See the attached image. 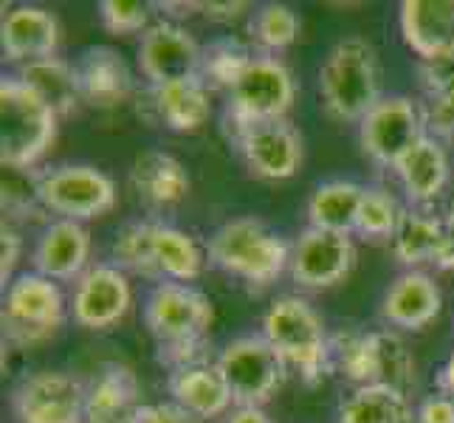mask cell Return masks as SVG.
Wrapping results in <instances>:
<instances>
[{"label": "cell", "instance_id": "cell-1", "mask_svg": "<svg viewBox=\"0 0 454 423\" xmlns=\"http://www.w3.org/2000/svg\"><path fill=\"white\" fill-rule=\"evenodd\" d=\"M145 325L159 341V362L172 372L209 362V296L186 282H155L145 300Z\"/></svg>", "mask_w": 454, "mask_h": 423}, {"label": "cell", "instance_id": "cell-2", "mask_svg": "<svg viewBox=\"0 0 454 423\" xmlns=\"http://www.w3.org/2000/svg\"><path fill=\"white\" fill-rule=\"evenodd\" d=\"M319 97L333 119L358 124L384 99L379 57L364 37L339 40L327 51L319 68Z\"/></svg>", "mask_w": 454, "mask_h": 423}, {"label": "cell", "instance_id": "cell-3", "mask_svg": "<svg viewBox=\"0 0 454 423\" xmlns=\"http://www.w3.org/2000/svg\"><path fill=\"white\" fill-rule=\"evenodd\" d=\"M209 260L252 288H269L291 265V248L257 217H234L209 238Z\"/></svg>", "mask_w": 454, "mask_h": 423}, {"label": "cell", "instance_id": "cell-4", "mask_svg": "<svg viewBox=\"0 0 454 423\" xmlns=\"http://www.w3.org/2000/svg\"><path fill=\"white\" fill-rule=\"evenodd\" d=\"M262 336L308 384H319L333 370L331 336L322 317L302 296H279L262 317Z\"/></svg>", "mask_w": 454, "mask_h": 423}, {"label": "cell", "instance_id": "cell-5", "mask_svg": "<svg viewBox=\"0 0 454 423\" xmlns=\"http://www.w3.org/2000/svg\"><path fill=\"white\" fill-rule=\"evenodd\" d=\"M57 136V114L20 76L0 82V161L4 169H31Z\"/></svg>", "mask_w": 454, "mask_h": 423}, {"label": "cell", "instance_id": "cell-6", "mask_svg": "<svg viewBox=\"0 0 454 423\" xmlns=\"http://www.w3.org/2000/svg\"><path fill=\"white\" fill-rule=\"evenodd\" d=\"M66 322V300L54 279L26 271L6 286L4 336L14 348H31L51 339Z\"/></svg>", "mask_w": 454, "mask_h": 423}, {"label": "cell", "instance_id": "cell-7", "mask_svg": "<svg viewBox=\"0 0 454 423\" xmlns=\"http://www.w3.org/2000/svg\"><path fill=\"white\" fill-rule=\"evenodd\" d=\"M294 76L283 62L269 54L257 57L238 80V85L229 90V130L234 133L240 128H248V124L286 119L294 105Z\"/></svg>", "mask_w": 454, "mask_h": 423}, {"label": "cell", "instance_id": "cell-8", "mask_svg": "<svg viewBox=\"0 0 454 423\" xmlns=\"http://www.w3.org/2000/svg\"><path fill=\"white\" fill-rule=\"evenodd\" d=\"M217 367H221L231 401L238 406L269 403L277 396V389L283 387L288 372L283 356L271 348L262 333L231 339L217 358Z\"/></svg>", "mask_w": 454, "mask_h": 423}, {"label": "cell", "instance_id": "cell-9", "mask_svg": "<svg viewBox=\"0 0 454 423\" xmlns=\"http://www.w3.org/2000/svg\"><path fill=\"white\" fill-rule=\"evenodd\" d=\"M40 200L59 221H90L116 203V186L102 169L88 164H62L40 172Z\"/></svg>", "mask_w": 454, "mask_h": 423}, {"label": "cell", "instance_id": "cell-10", "mask_svg": "<svg viewBox=\"0 0 454 423\" xmlns=\"http://www.w3.org/2000/svg\"><path fill=\"white\" fill-rule=\"evenodd\" d=\"M18 423H85V381L62 370H40L12 393Z\"/></svg>", "mask_w": 454, "mask_h": 423}, {"label": "cell", "instance_id": "cell-11", "mask_svg": "<svg viewBox=\"0 0 454 423\" xmlns=\"http://www.w3.org/2000/svg\"><path fill=\"white\" fill-rule=\"evenodd\" d=\"M362 147L375 164L398 167V161L427 136L424 111L410 97H384L358 124Z\"/></svg>", "mask_w": 454, "mask_h": 423}, {"label": "cell", "instance_id": "cell-12", "mask_svg": "<svg viewBox=\"0 0 454 423\" xmlns=\"http://www.w3.org/2000/svg\"><path fill=\"white\" fill-rule=\"evenodd\" d=\"M203 49L178 23H153L138 43V68L150 85H167L200 76Z\"/></svg>", "mask_w": 454, "mask_h": 423}, {"label": "cell", "instance_id": "cell-13", "mask_svg": "<svg viewBox=\"0 0 454 423\" xmlns=\"http://www.w3.org/2000/svg\"><path fill=\"white\" fill-rule=\"evenodd\" d=\"M231 136L246 167L262 181L294 178L302 164V138L286 119L248 124Z\"/></svg>", "mask_w": 454, "mask_h": 423}, {"label": "cell", "instance_id": "cell-14", "mask_svg": "<svg viewBox=\"0 0 454 423\" xmlns=\"http://www.w3.org/2000/svg\"><path fill=\"white\" fill-rule=\"evenodd\" d=\"M353 262H356V248L350 234H336V231L308 226L302 231V238L291 248L288 271L296 286L322 291L339 286L350 274Z\"/></svg>", "mask_w": 454, "mask_h": 423}, {"label": "cell", "instance_id": "cell-15", "mask_svg": "<svg viewBox=\"0 0 454 423\" xmlns=\"http://www.w3.org/2000/svg\"><path fill=\"white\" fill-rule=\"evenodd\" d=\"M133 302V291L128 274L119 265H90V269L76 279L71 313L74 322L85 331H107L128 317Z\"/></svg>", "mask_w": 454, "mask_h": 423}, {"label": "cell", "instance_id": "cell-16", "mask_svg": "<svg viewBox=\"0 0 454 423\" xmlns=\"http://www.w3.org/2000/svg\"><path fill=\"white\" fill-rule=\"evenodd\" d=\"M142 387L128 364L107 362L85 384V423H133Z\"/></svg>", "mask_w": 454, "mask_h": 423}, {"label": "cell", "instance_id": "cell-17", "mask_svg": "<svg viewBox=\"0 0 454 423\" xmlns=\"http://www.w3.org/2000/svg\"><path fill=\"white\" fill-rule=\"evenodd\" d=\"M398 20L420 62L454 51V0H403Z\"/></svg>", "mask_w": 454, "mask_h": 423}, {"label": "cell", "instance_id": "cell-18", "mask_svg": "<svg viewBox=\"0 0 454 423\" xmlns=\"http://www.w3.org/2000/svg\"><path fill=\"white\" fill-rule=\"evenodd\" d=\"M441 308H443V294L437 288V282L427 271L410 269L387 288L381 302V317L393 327L420 331V327H427L429 322L437 319Z\"/></svg>", "mask_w": 454, "mask_h": 423}, {"label": "cell", "instance_id": "cell-19", "mask_svg": "<svg viewBox=\"0 0 454 423\" xmlns=\"http://www.w3.org/2000/svg\"><path fill=\"white\" fill-rule=\"evenodd\" d=\"M90 234L76 221H54L35 246V271L49 279H80L88 271Z\"/></svg>", "mask_w": 454, "mask_h": 423}, {"label": "cell", "instance_id": "cell-20", "mask_svg": "<svg viewBox=\"0 0 454 423\" xmlns=\"http://www.w3.org/2000/svg\"><path fill=\"white\" fill-rule=\"evenodd\" d=\"M59 26L49 9L40 6H18L12 9L4 26H0V45L12 62H37L49 59L57 51Z\"/></svg>", "mask_w": 454, "mask_h": 423}, {"label": "cell", "instance_id": "cell-21", "mask_svg": "<svg viewBox=\"0 0 454 423\" xmlns=\"http://www.w3.org/2000/svg\"><path fill=\"white\" fill-rule=\"evenodd\" d=\"M82 99L93 107H114L133 93V74L124 57L107 45H93L76 62Z\"/></svg>", "mask_w": 454, "mask_h": 423}, {"label": "cell", "instance_id": "cell-22", "mask_svg": "<svg viewBox=\"0 0 454 423\" xmlns=\"http://www.w3.org/2000/svg\"><path fill=\"white\" fill-rule=\"evenodd\" d=\"M167 384H169L172 403L181 406L192 418H217L229 410V403H234L217 362L215 364L203 362L169 372Z\"/></svg>", "mask_w": 454, "mask_h": 423}, {"label": "cell", "instance_id": "cell-23", "mask_svg": "<svg viewBox=\"0 0 454 423\" xmlns=\"http://www.w3.org/2000/svg\"><path fill=\"white\" fill-rule=\"evenodd\" d=\"M150 105L164 128L176 133H195L212 116L209 85L200 76L167 85H150Z\"/></svg>", "mask_w": 454, "mask_h": 423}, {"label": "cell", "instance_id": "cell-24", "mask_svg": "<svg viewBox=\"0 0 454 423\" xmlns=\"http://www.w3.org/2000/svg\"><path fill=\"white\" fill-rule=\"evenodd\" d=\"M395 172L412 207H429L443 192V186L449 181V155L441 145V138L427 133L398 161Z\"/></svg>", "mask_w": 454, "mask_h": 423}, {"label": "cell", "instance_id": "cell-25", "mask_svg": "<svg viewBox=\"0 0 454 423\" xmlns=\"http://www.w3.org/2000/svg\"><path fill=\"white\" fill-rule=\"evenodd\" d=\"M130 184L150 207H172L181 203L190 192V172L164 150H147L136 155L130 169Z\"/></svg>", "mask_w": 454, "mask_h": 423}, {"label": "cell", "instance_id": "cell-26", "mask_svg": "<svg viewBox=\"0 0 454 423\" xmlns=\"http://www.w3.org/2000/svg\"><path fill=\"white\" fill-rule=\"evenodd\" d=\"M364 186L356 181H325L313 190L308 200V221L313 229L350 234L358 223V209H362Z\"/></svg>", "mask_w": 454, "mask_h": 423}, {"label": "cell", "instance_id": "cell-27", "mask_svg": "<svg viewBox=\"0 0 454 423\" xmlns=\"http://www.w3.org/2000/svg\"><path fill=\"white\" fill-rule=\"evenodd\" d=\"M20 80L35 90L57 116H68L71 111H76V105L82 102V88H80L76 68L59 57L28 62L20 71Z\"/></svg>", "mask_w": 454, "mask_h": 423}, {"label": "cell", "instance_id": "cell-28", "mask_svg": "<svg viewBox=\"0 0 454 423\" xmlns=\"http://www.w3.org/2000/svg\"><path fill=\"white\" fill-rule=\"evenodd\" d=\"M339 423H415L406 393L387 384L356 387L339 406Z\"/></svg>", "mask_w": 454, "mask_h": 423}, {"label": "cell", "instance_id": "cell-29", "mask_svg": "<svg viewBox=\"0 0 454 423\" xmlns=\"http://www.w3.org/2000/svg\"><path fill=\"white\" fill-rule=\"evenodd\" d=\"M153 260L159 277L169 282L190 286L203 271V252L198 243L184 229L169 223H153Z\"/></svg>", "mask_w": 454, "mask_h": 423}, {"label": "cell", "instance_id": "cell-30", "mask_svg": "<svg viewBox=\"0 0 454 423\" xmlns=\"http://www.w3.org/2000/svg\"><path fill=\"white\" fill-rule=\"evenodd\" d=\"M441 248V212L432 207L403 209L398 231L393 238V252L403 265H424L437 260Z\"/></svg>", "mask_w": 454, "mask_h": 423}, {"label": "cell", "instance_id": "cell-31", "mask_svg": "<svg viewBox=\"0 0 454 423\" xmlns=\"http://www.w3.org/2000/svg\"><path fill=\"white\" fill-rule=\"evenodd\" d=\"M331 364L356 387L379 384V350L375 331H341L331 336Z\"/></svg>", "mask_w": 454, "mask_h": 423}, {"label": "cell", "instance_id": "cell-32", "mask_svg": "<svg viewBox=\"0 0 454 423\" xmlns=\"http://www.w3.org/2000/svg\"><path fill=\"white\" fill-rule=\"evenodd\" d=\"M254 59L257 57L252 54V49H248L246 43H240L238 37H221V40H215L209 49H203L200 80L209 88L231 90Z\"/></svg>", "mask_w": 454, "mask_h": 423}, {"label": "cell", "instance_id": "cell-33", "mask_svg": "<svg viewBox=\"0 0 454 423\" xmlns=\"http://www.w3.org/2000/svg\"><path fill=\"white\" fill-rule=\"evenodd\" d=\"M401 215L403 209L387 190H381V186H364L356 231L370 240H393L401 223Z\"/></svg>", "mask_w": 454, "mask_h": 423}, {"label": "cell", "instance_id": "cell-34", "mask_svg": "<svg viewBox=\"0 0 454 423\" xmlns=\"http://www.w3.org/2000/svg\"><path fill=\"white\" fill-rule=\"evenodd\" d=\"M114 260L124 274L133 271L142 277H159L153 260V221H136L121 226L114 240Z\"/></svg>", "mask_w": 454, "mask_h": 423}, {"label": "cell", "instance_id": "cell-35", "mask_svg": "<svg viewBox=\"0 0 454 423\" xmlns=\"http://www.w3.org/2000/svg\"><path fill=\"white\" fill-rule=\"evenodd\" d=\"M300 37V18L286 4H265L260 12H254L252 20V40L262 51L277 54Z\"/></svg>", "mask_w": 454, "mask_h": 423}, {"label": "cell", "instance_id": "cell-36", "mask_svg": "<svg viewBox=\"0 0 454 423\" xmlns=\"http://www.w3.org/2000/svg\"><path fill=\"white\" fill-rule=\"evenodd\" d=\"M375 350H379V384L406 393L415 384V358L406 344L395 333L375 331Z\"/></svg>", "mask_w": 454, "mask_h": 423}, {"label": "cell", "instance_id": "cell-37", "mask_svg": "<svg viewBox=\"0 0 454 423\" xmlns=\"http://www.w3.org/2000/svg\"><path fill=\"white\" fill-rule=\"evenodd\" d=\"M99 20L111 35H145L150 28V6L138 0H102Z\"/></svg>", "mask_w": 454, "mask_h": 423}, {"label": "cell", "instance_id": "cell-38", "mask_svg": "<svg viewBox=\"0 0 454 423\" xmlns=\"http://www.w3.org/2000/svg\"><path fill=\"white\" fill-rule=\"evenodd\" d=\"M418 74H420V88H424L427 99L454 97V51L434 57V59H424Z\"/></svg>", "mask_w": 454, "mask_h": 423}, {"label": "cell", "instance_id": "cell-39", "mask_svg": "<svg viewBox=\"0 0 454 423\" xmlns=\"http://www.w3.org/2000/svg\"><path fill=\"white\" fill-rule=\"evenodd\" d=\"M424 128L434 138H454V97L427 99V107H424Z\"/></svg>", "mask_w": 454, "mask_h": 423}, {"label": "cell", "instance_id": "cell-40", "mask_svg": "<svg viewBox=\"0 0 454 423\" xmlns=\"http://www.w3.org/2000/svg\"><path fill=\"white\" fill-rule=\"evenodd\" d=\"M20 248H23L20 234L4 221V229H0V282H4V288L12 282L14 265L20 260Z\"/></svg>", "mask_w": 454, "mask_h": 423}, {"label": "cell", "instance_id": "cell-41", "mask_svg": "<svg viewBox=\"0 0 454 423\" xmlns=\"http://www.w3.org/2000/svg\"><path fill=\"white\" fill-rule=\"evenodd\" d=\"M133 423H195V420L176 403H142Z\"/></svg>", "mask_w": 454, "mask_h": 423}, {"label": "cell", "instance_id": "cell-42", "mask_svg": "<svg viewBox=\"0 0 454 423\" xmlns=\"http://www.w3.org/2000/svg\"><path fill=\"white\" fill-rule=\"evenodd\" d=\"M415 423H454V398L441 393V396H429L427 401H420Z\"/></svg>", "mask_w": 454, "mask_h": 423}, {"label": "cell", "instance_id": "cell-43", "mask_svg": "<svg viewBox=\"0 0 454 423\" xmlns=\"http://www.w3.org/2000/svg\"><path fill=\"white\" fill-rule=\"evenodd\" d=\"M437 269L454 271V203L441 212V248H437Z\"/></svg>", "mask_w": 454, "mask_h": 423}, {"label": "cell", "instance_id": "cell-44", "mask_svg": "<svg viewBox=\"0 0 454 423\" xmlns=\"http://www.w3.org/2000/svg\"><path fill=\"white\" fill-rule=\"evenodd\" d=\"M203 14H207L209 20H217V23H231L238 20L240 14L248 9V4H200Z\"/></svg>", "mask_w": 454, "mask_h": 423}, {"label": "cell", "instance_id": "cell-45", "mask_svg": "<svg viewBox=\"0 0 454 423\" xmlns=\"http://www.w3.org/2000/svg\"><path fill=\"white\" fill-rule=\"evenodd\" d=\"M229 423H274L269 418V412L262 410V406H238V410L231 412Z\"/></svg>", "mask_w": 454, "mask_h": 423}, {"label": "cell", "instance_id": "cell-46", "mask_svg": "<svg viewBox=\"0 0 454 423\" xmlns=\"http://www.w3.org/2000/svg\"><path fill=\"white\" fill-rule=\"evenodd\" d=\"M437 387H441L446 396H454V350L446 358V364L441 367V372H437Z\"/></svg>", "mask_w": 454, "mask_h": 423}]
</instances>
